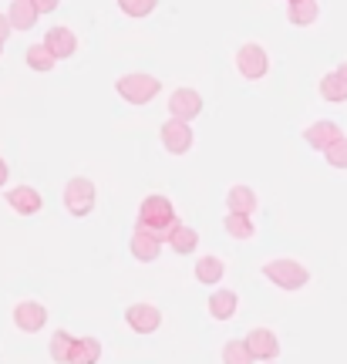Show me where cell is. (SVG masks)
Returning <instances> with one entry per match:
<instances>
[{
  "label": "cell",
  "instance_id": "cell-1",
  "mask_svg": "<svg viewBox=\"0 0 347 364\" xmlns=\"http://www.w3.org/2000/svg\"><path fill=\"white\" fill-rule=\"evenodd\" d=\"M179 223V216H176V209H172V203H169L166 196H145L139 206V223H135V230H145V233L159 236L162 243H166L169 230Z\"/></svg>",
  "mask_w": 347,
  "mask_h": 364
},
{
  "label": "cell",
  "instance_id": "cell-2",
  "mask_svg": "<svg viewBox=\"0 0 347 364\" xmlns=\"http://www.w3.org/2000/svg\"><path fill=\"white\" fill-rule=\"evenodd\" d=\"M115 91L129 105H149L155 95L162 91V81L152 78V75H142V71H135V75H122V78L115 81Z\"/></svg>",
  "mask_w": 347,
  "mask_h": 364
},
{
  "label": "cell",
  "instance_id": "cell-3",
  "mask_svg": "<svg viewBox=\"0 0 347 364\" xmlns=\"http://www.w3.org/2000/svg\"><path fill=\"white\" fill-rule=\"evenodd\" d=\"M263 277L280 290H300V287H307L310 270L297 260H270L263 263Z\"/></svg>",
  "mask_w": 347,
  "mask_h": 364
},
{
  "label": "cell",
  "instance_id": "cell-4",
  "mask_svg": "<svg viewBox=\"0 0 347 364\" xmlns=\"http://www.w3.org/2000/svg\"><path fill=\"white\" fill-rule=\"evenodd\" d=\"M95 182L85 179V176H75V179L65 186V209L71 216H88L91 209H95Z\"/></svg>",
  "mask_w": 347,
  "mask_h": 364
},
{
  "label": "cell",
  "instance_id": "cell-5",
  "mask_svg": "<svg viewBox=\"0 0 347 364\" xmlns=\"http://www.w3.org/2000/svg\"><path fill=\"white\" fill-rule=\"evenodd\" d=\"M236 68H240L243 78L260 81V78H267V71H270V58H267V51L260 44H243L236 51Z\"/></svg>",
  "mask_w": 347,
  "mask_h": 364
},
{
  "label": "cell",
  "instance_id": "cell-6",
  "mask_svg": "<svg viewBox=\"0 0 347 364\" xmlns=\"http://www.w3.org/2000/svg\"><path fill=\"white\" fill-rule=\"evenodd\" d=\"M243 344H246V351L253 354V361H273L280 354V341H277V334H273L270 327H253Z\"/></svg>",
  "mask_w": 347,
  "mask_h": 364
},
{
  "label": "cell",
  "instance_id": "cell-7",
  "mask_svg": "<svg viewBox=\"0 0 347 364\" xmlns=\"http://www.w3.org/2000/svg\"><path fill=\"white\" fill-rule=\"evenodd\" d=\"M14 324L21 327L24 334H38V331H44V324H48V307L38 304V300H21V304L14 307Z\"/></svg>",
  "mask_w": 347,
  "mask_h": 364
},
{
  "label": "cell",
  "instance_id": "cell-8",
  "mask_svg": "<svg viewBox=\"0 0 347 364\" xmlns=\"http://www.w3.org/2000/svg\"><path fill=\"white\" fill-rule=\"evenodd\" d=\"M199 112H203V95L196 88H179L172 91V98H169V115L179 118V122H193V118H199Z\"/></svg>",
  "mask_w": 347,
  "mask_h": 364
},
{
  "label": "cell",
  "instance_id": "cell-9",
  "mask_svg": "<svg viewBox=\"0 0 347 364\" xmlns=\"http://www.w3.org/2000/svg\"><path fill=\"white\" fill-rule=\"evenodd\" d=\"M162 145H166V152H172V156H186L193 149V129H189V122L169 118L166 125H162Z\"/></svg>",
  "mask_w": 347,
  "mask_h": 364
},
{
  "label": "cell",
  "instance_id": "cell-10",
  "mask_svg": "<svg viewBox=\"0 0 347 364\" xmlns=\"http://www.w3.org/2000/svg\"><path fill=\"white\" fill-rule=\"evenodd\" d=\"M125 321H129V327L135 334H152V331H159V324H162V311H159L155 304H132L129 314H125Z\"/></svg>",
  "mask_w": 347,
  "mask_h": 364
},
{
  "label": "cell",
  "instance_id": "cell-11",
  "mask_svg": "<svg viewBox=\"0 0 347 364\" xmlns=\"http://www.w3.org/2000/svg\"><path fill=\"white\" fill-rule=\"evenodd\" d=\"M41 44H44L58 61H65V58H71V54L78 51V38H75V31H71V27H51V31L44 34Z\"/></svg>",
  "mask_w": 347,
  "mask_h": 364
},
{
  "label": "cell",
  "instance_id": "cell-12",
  "mask_svg": "<svg viewBox=\"0 0 347 364\" xmlns=\"http://www.w3.org/2000/svg\"><path fill=\"white\" fill-rule=\"evenodd\" d=\"M7 206H11L14 213H21V216H34V213H41V206H44V196H41L34 186H17V189L7 193Z\"/></svg>",
  "mask_w": 347,
  "mask_h": 364
},
{
  "label": "cell",
  "instance_id": "cell-13",
  "mask_svg": "<svg viewBox=\"0 0 347 364\" xmlns=\"http://www.w3.org/2000/svg\"><path fill=\"white\" fill-rule=\"evenodd\" d=\"M341 135H344V132H341V125H337V122H331V118H321V122H314L310 129H304V142H307L310 149L324 152V149L334 142V139H341Z\"/></svg>",
  "mask_w": 347,
  "mask_h": 364
},
{
  "label": "cell",
  "instance_id": "cell-14",
  "mask_svg": "<svg viewBox=\"0 0 347 364\" xmlns=\"http://www.w3.org/2000/svg\"><path fill=\"white\" fill-rule=\"evenodd\" d=\"M159 253H162V240L145 233V230H135V236H132V257L139 263H155Z\"/></svg>",
  "mask_w": 347,
  "mask_h": 364
},
{
  "label": "cell",
  "instance_id": "cell-15",
  "mask_svg": "<svg viewBox=\"0 0 347 364\" xmlns=\"http://www.w3.org/2000/svg\"><path fill=\"white\" fill-rule=\"evenodd\" d=\"M41 14L34 11V4L31 0H11V7H7V24L11 31H31V27L38 24Z\"/></svg>",
  "mask_w": 347,
  "mask_h": 364
},
{
  "label": "cell",
  "instance_id": "cell-16",
  "mask_svg": "<svg viewBox=\"0 0 347 364\" xmlns=\"http://www.w3.org/2000/svg\"><path fill=\"white\" fill-rule=\"evenodd\" d=\"M166 243L172 247V253L186 257V253H196V247H199V233H196L193 226H182V223H176V226L169 230Z\"/></svg>",
  "mask_w": 347,
  "mask_h": 364
},
{
  "label": "cell",
  "instance_id": "cell-17",
  "mask_svg": "<svg viewBox=\"0 0 347 364\" xmlns=\"http://www.w3.org/2000/svg\"><path fill=\"white\" fill-rule=\"evenodd\" d=\"M240 311V297H236V290H216L213 297H209V317H216V321H230L236 317Z\"/></svg>",
  "mask_w": 347,
  "mask_h": 364
},
{
  "label": "cell",
  "instance_id": "cell-18",
  "mask_svg": "<svg viewBox=\"0 0 347 364\" xmlns=\"http://www.w3.org/2000/svg\"><path fill=\"white\" fill-rule=\"evenodd\" d=\"M226 206L230 213H246V216H253L260 206V196L250 189V186H233L230 193H226Z\"/></svg>",
  "mask_w": 347,
  "mask_h": 364
},
{
  "label": "cell",
  "instance_id": "cell-19",
  "mask_svg": "<svg viewBox=\"0 0 347 364\" xmlns=\"http://www.w3.org/2000/svg\"><path fill=\"white\" fill-rule=\"evenodd\" d=\"M102 361V344L98 338H78L71 354H68V364H98Z\"/></svg>",
  "mask_w": 347,
  "mask_h": 364
},
{
  "label": "cell",
  "instance_id": "cell-20",
  "mask_svg": "<svg viewBox=\"0 0 347 364\" xmlns=\"http://www.w3.org/2000/svg\"><path fill=\"white\" fill-rule=\"evenodd\" d=\"M223 273H226V263L219 260V257H199L196 260V280L199 284H219L223 280Z\"/></svg>",
  "mask_w": 347,
  "mask_h": 364
},
{
  "label": "cell",
  "instance_id": "cell-21",
  "mask_svg": "<svg viewBox=\"0 0 347 364\" xmlns=\"http://www.w3.org/2000/svg\"><path fill=\"white\" fill-rule=\"evenodd\" d=\"M287 17H290V24L307 27V24H314V21L321 17V7H317V0H294V4H290V11H287Z\"/></svg>",
  "mask_w": 347,
  "mask_h": 364
},
{
  "label": "cell",
  "instance_id": "cell-22",
  "mask_svg": "<svg viewBox=\"0 0 347 364\" xmlns=\"http://www.w3.org/2000/svg\"><path fill=\"white\" fill-rule=\"evenodd\" d=\"M321 95L324 102H347V78L341 71H331V75H324L321 78Z\"/></svg>",
  "mask_w": 347,
  "mask_h": 364
},
{
  "label": "cell",
  "instance_id": "cell-23",
  "mask_svg": "<svg viewBox=\"0 0 347 364\" xmlns=\"http://www.w3.org/2000/svg\"><path fill=\"white\" fill-rule=\"evenodd\" d=\"M223 226H226V233H230L233 240H250V236L257 233V226H253V216H246V213H226Z\"/></svg>",
  "mask_w": 347,
  "mask_h": 364
},
{
  "label": "cell",
  "instance_id": "cell-24",
  "mask_svg": "<svg viewBox=\"0 0 347 364\" xmlns=\"http://www.w3.org/2000/svg\"><path fill=\"white\" fill-rule=\"evenodd\" d=\"M27 65L34 68V71H51V68L58 65V58H54L44 44H31V48H27Z\"/></svg>",
  "mask_w": 347,
  "mask_h": 364
},
{
  "label": "cell",
  "instance_id": "cell-25",
  "mask_svg": "<svg viewBox=\"0 0 347 364\" xmlns=\"http://www.w3.org/2000/svg\"><path fill=\"white\" fill-rule=\"evenodd\" d=\"M75 334H71V331H58V334H54L51 338V358L58 364H68V354H71V348H75Z\"/></svg>",
  "mask_w": 347,
  "mask_h": 364
},
{
  "label": "cell",
  "instance_id": "cell-26",
  "mask_svg": "<svg viewBox=\"0 0 347 364\" xmlns=\"http://www.w3.org/2000/svg\"><path fill=\"white\" fill-rule=\"evenodd\" d=\"M324 156H327V166H334V169H347V135L334 139V142L324 149Z\"/></svg>",
  "mask_w": 347,
  "mask_h": 364
},
{
  "label": "cell",
  "instance_id": "cell-27",
  "mask_svg": "<svg viewBox=\"0 0 347 364\" xmlns=\"http://www.w3.org/2000/svg\"><path fill=\"white\" fill-rule=\"evenodd\" d=\"M223 364H253V354L246 351L243 341H230L223 348Z\"/></svg>",
  "mask_w": 347,
  "mask_h": 364
},
{
  "label": "cell",
  "instance_id": "cell-28",
  "mask_svg": "<svg viewBox=\"0 0 347 364\" xmlns=\"http://www.w3.org/2000/svg\"><path fill=\"white\" fill-rule=\"evenodd\" d=\"M118 7L125 17H149L159 7V0H118Z\"/></svg>",
  "mask_w": 347,
  "mask_h": 364
},
{
  "label": "cell",
  "instance_id": "cell-29",
  "mask_svg": "<svg viewBox=\"0 0 347 364\" xmlns=\"http://www.w3.org/2000/svg\"><path fill=\"white\" fill-rule=\"evenodd\" d=\"M31 4H34V11L38 14H51V11H58L61 0H31Z\"/></svg>",
  "mask_w": 347,
  "mask_h": 364
},
{
  "label": "cell",
  "instance_id": "cell-30",
  "mask_svg": "<svg viewBox=\"0 0 347 364\" xmlns=\"http://www.w3.org/2000/svg\"><path fill=\"white\" fill-rule=\"evenodd\" d=\"M11 38V24H7V14H0V44Z\"/></svg>",
  "mask_w": 347,
  "mask_h": 364
},
{
  "label": "cell",
  "instance_id": "cell-31",
  "mask_svg": "<svg viewBox=\"0 0 347 364\" xmlns=\"http://www.w3.org/2000/svg\"><path fill=\"white\" fill-rule=\"evenodd\" d=\"M7 176H11V172H7V162H4V159H0V186H4V182H7Z\"/></svg>",
  "mask_w": 347,
  "mask_h": 364
},
{
  "label": "cell",
  "instance_id": "cell-32",
  "mask_svg": "<svg viewBox=\"0 0 347 364\" xmlns=\"http://www.w3.org/2000/svg\"><path fill=\"white\" fill-rule=\"evenodd\" d=\"M337 71H341V75H344V78H347V65H341V68H337Z\"/></svg>",
  "mask_w": 347,
  "mask_h": 364
},
{
  "label": "cell",
  "instance_id": "cell-33",
  "mask_svg": "<svg viewBox=\"0 0 347 364\" xmlns=\"http://www.w3.org/2000/svg\"><path fill=\"white\" fill-rule=\"evenodd\" d=\"M267 364H277V361H267Z\"/></svg>",
  "mask_w": 347,
  "mask_h": 364
},
{
  "label": "cell",
  "instance_id": "cell-34",
  "mask_svg": "<svg viewBox=\"0 0 347 364\" xmlns=\"http://www.w3.org/2000/svg\"><path fill=\"white\" fill-rule=\"evenodd\" d=\"M0 51H4V44H0Z\"/></svg>",
  "mask_w": 347,
  "mask_h": 364
},
{
  "label": "cell",
  "instance_id": "cell-35",
  "mask_svg": "<svg viewBox=\"0 0 347 364\" xmlns=\"http://www.w3.org/2000/svg\"><path fill=\"white\" fill-rule=\"evenodd\" d=\"M287 4H294V0H287Z\"/></svg>",
  "mask_w": 347,
  "mask_h": 364
}]
</instances>
